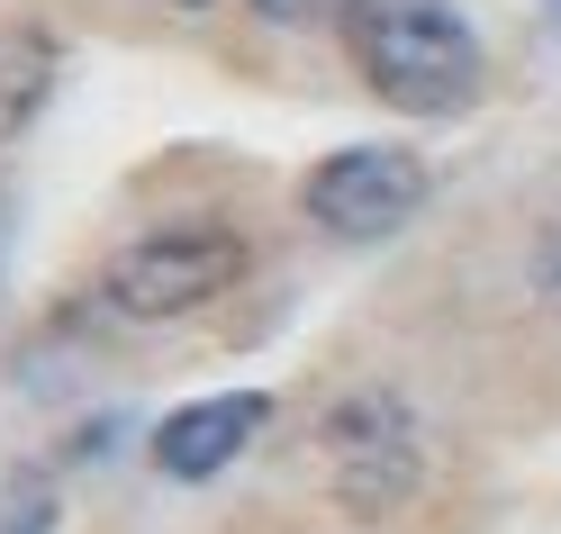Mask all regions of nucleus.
Masks as SVG:
<instances>
[{
	"instance_id": "nucleus-1",
	"label": "nucleus",
	"mask_w": 561,
	"mask_h": 534,
	"mask_svg": "<svg viewBox=\"0 0 561 534\" xmlns=\"http://www.w3.org/2000/svg\"><path fill=\"white\" fill-rule=\"evenodd\" d=\"M318 462L344 516L363 525H399L435 480V435L399 380H344L318 408Z\"/></svg>"
},
{
	"instance_id": "nucleus-2",
	"label": "nucleus",
	"mask_w": 561,
	"mask_h": 534,
	"mask_svg": "<svg viewBox=\"0 0 561 534\" xmlns=\"http://www.w3.org/2000/svg\"><path fill=\"white\" fill-rule=\"evenodd\" d=\"M344 55H354V82L399 118H462L480 100V37L453 0H363Z\"/></svg>"
},
{
	"instance_id": "nucleus-3",
	"label": "nucleus",
	"mask_w": 561,
	"mask_h": 534,
	"mask_svg": "<svg viewBox=\"0 0 561 534\" xmlns=\"http://www.w3.org/2000/svg\"><path fill=\"white\" fill-rule=\"evenodd\" d=\"M244 272H254V245L227 218H172V227L127 236L118 254L100 263L91 299H100V317H118V327H182V317L218 308Z\"/></svg>"
},
{
	"instance_id": "nucleus-4",
	"label": "nucleus",
	"mask_w": 561,
	"mask_h": 534,
	"mask_svg": "<svg viewBox=\"0 0 561 534\" xmlns=\"http://www.w3.org/2000/svg\"><path fill=\"white\" fill-rule=\"evenodd\" d=\"M426 200H435V172H426V155H408V146H335V155L299 182V208H308L335 245L399 236Z\"/></svg>"
},
{
	"instance_id": "nucleus-5",
	"label": "nucleus",
	"mask_w": 561,
	"mask_h": 534,
	"mask_svg": "<svg viewBox=\"0 0 561 534\" xmlns=\"http://www.w3.org/2000/svg\"><path fill=\"white\" fill-rule=\"evenodd\" d=\"M263 425H272V399H263V389L182 399V408L154 425V471H163V480H218L227 462H244V444H254Z\"/></svg>"
},
{
	"instance_id": "nucleus-6",
	"label": "nucleus",
	"mask_w": 561,
	"mask_h": 534,
	"mask_svg": "<svg viewBox=\"0 0 561 534\" xmlns=\"http://www.w3.org/2000/svg\"><path fill=\"white\" fill-rule=\"evenodd\" d=\"M55 82H64V37L46 19H0V146H19L46 118Z\"/></svg>"
},
{
	"instance_id": "nucleus-7",
	"label": "nucleus",
	"mask_w": 561,
	"mask_h": 534,
	"mask_svg": "<svg viewBox=\"0 0 561 534\" xmlns=\"http://www.w3.org/2000/svg\"><path fill=\"white\" fill-rule=\"evenodd\" d=\"M55 516H64L55 471H37V462H10V471H0V534H55Z\"/></svg>"
},
{
	"instance_id": "nucleus-8",
	"label": "nucleus",
	"mask_w": 561,
	"mask_h": 534,
	"mask_svg": "<svg viewBox=\"0 0 561 534\" xmlns=\"http://www.w3.org/2000/svg\"><path fill=\"white\" fill-rule=\"evenodd\" d=\"M254 19H272V27H354L363 0H254Z\"/></svg>"
},
{
	"instance_id": "nucleus-9",
	"label": "nucleus",
	"mask_w": 561,
	"mask_h": 534,
	"mask_svg": "<svg viewBox=\"0 0 561 534\" xmlns=\"http://www.w3.org/2000/svg\"><path fill=\"white\" fill-rule=\"evenodd\" d=\"M535 299L561 317V200L543 208V227H535Z\"/></svg>"
},
{
	"instance_id": "nucleus-10",
	"label": "nucleus",
	"mask_w": 561,
	"mask_h": 534,
	"mask_svg": "<svg viewBox=\"0 0 561 534\" xmlns=\"http://www.w3.org/2000/svg\"><path fill=\"white\" fill-rule=\"evenodd\" d=\"M0 263H10V191H0Z\"/></svg>"
},
{
	"instance_id": "nucleus-11",
	"label": "nucleus",
	"mask_w": 561,
	"mask_h": 534,
	"mask_svg": "<svg viewBox=\"0 0 561 534\" xmlns=\"http://www.w3.org/2000/svg\"><path fill=\"white\" fill-rule=\"evenodd\" d=\"M154 10H218V0H154Z\"/></svg>"
},
{
	"instance_id": "nucleus-12",
	"label": "nucleus",
	"mask_w": 561,
	"mask_h": 534,
	"mask_svg": "<svg viewBox=\"0 0 561 534\" xmlns=\"http://www.w3.org/2000/svg\"><path fill=\"white\" fill-rule=\"evenodd\" d=\"M543 10H552V27H561V0H543Z\"/></svg>"
}]
</instances>
